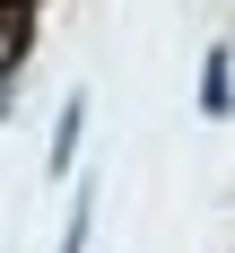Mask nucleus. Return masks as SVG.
<instances>
[{
	"label": "nucleus",
	"instance_id": "2",
	"mask_svg": "<svg viewBox=\"0 0 235 253\" xmlns=\"http://www.w3.org/2000/svg\"><path fill=\"white\" fill-rule=\"evenodd\" d=\"M26 44H35V0H0V79L26 61Z\"/></svg>",
	"mask_w": 235,
	"mask_h": 253
},
{
	"label": "nucleus",
	"instance_id": "4",
	"mask_svg": "<svg viewBox=\"0 0 235 253\" xmlns=\"http://www.w3.org/2000/svg\"><path fill=\"white\" fill-rule=\"evenodd\" d=\"M87 210H96V201L78 192V201H70V227H61V253H87Z\"/></svg>",
	"mask_w": 235,
	"mask_h": 253
},
{
	"label": "nucleus",
	"instance_id": "3",
	"mask_svg": "<svg viewBox=\"0 0 235 253\" xmlns=\"http://www.w3.org/2000/svg\"><path fill=\"white\" fill-rule=\"evenodd\" d=\"M78 131H87V96L61 105V123H52V175H70L78 166Z\"/></svg>",
	"mask_w": 235,
	"mask_h": 253
},
{
	"label": "nucleus",
	"instance_id": "1",
	"mask_svg": "<svg viewBox=\"0 0 235 253\" xmlns=\"http://www.w3.org/2000/svg\"><path fill=\"white\" fill-rule=\"evenodd\" d=\"M201 114H209V123L235 114V52L227 44H209V61H201Z\"/></svg>",
	"mask_w": 235,
	"mask_h": 253
}]
</instances>
